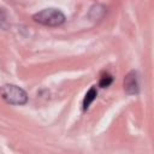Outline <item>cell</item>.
<instances>
[{
  "instance_id": "cell-5",
  "label": "cell",
  "mask_w": 154,
  "mask_h": 154,
  "mask_svg": "<svg viewBox=\"0 0 154 154\" xmlns=\"http://www.w3.org/2000/svg\"><path fill=\"white\" fill-rule=\"evenodd\" d=\"M96 95H97V91H96V88L95 87H91L88 91H87V94H85V96H84V99H83V109H88L89 108V106L93 103V101L96 99Z\"/></svg>"
},
{
  "instance_id": "cell-1",
  "label": "cell",
  "mask_w": 154,
  "mask_h": 154,
  "mask_svg": "<svg viewBox=\"0 0 154 154\" xmlns=\"http://www.w3.org/2000/svg\"><path fill=\"white\" fill-rule=\"evenodd\" d=\"M34 22L45 26H59L65 22V14L58 8H45L32 16Z\"/></svg>"
},
{
  "instance_id": "cell-3",
  "label": "cell",
  "mask_w": 154,
  "mask_h": 154,
  "mask_svg": "<svg viewBox=\"0 0 154 154\" xmlns=\"http://www.w3.org/2000/svg\"><path fill=\"white\" fill-rule=\"evenodd\" d=\"M124 90L128 95H137L140 91V82L137 71H130L124 78Z\"/></svg>"
},
{
  "instance_id": "cell-6",
  "label": "cell",
  "mask_w": 154,
  "mask_h": 154,
  "mask_svg": "<svg viewBox=\"0 0 154 154\" xmlns=\"http://www.w3.org/2000/svg\"><path fill=\"white\" fill-rule=\"evenodd\" d=\"M10 28V19L8 14L5 8H0V29L2 30H8Z\"/></svg>"
},
{
  "instance_id": "cell-2",
  "label": "cell",
  "mask_w": 154,
  "mask_h": 154,
  "mask_svg": "<svg viewBox=\"0 0 154 154\" xmlns=\"http://www.w3.org/2000/svg\"><path fill=\"white\" fill-rule=\"evenodd\" d=\"M1 97L11 105H25L28 102V94L24 89L16 84H5L0 88Z\"/></svg>"
},
{
  "instance_id": "cell-4",
  "label": "cell",
  "mask_w": 154,
  "mask_h": 154,
  "mask_svg": "<svg viewBox=\"0 0 154 154\" xmlns=\"http://www.w3.org/2000/svg\"><path fill=\"white\" fill-rule=\"evenodd\" d=\"M105 13H106L105 6L97 4V5H94V6L90 8V11H89V13H88V17H89L90 19H93V20H99V19H101V18L103 17Z\"/></svg>"
},
{
  "instance_id": "cell-7",
  "label": "cell",
  "mask_w": 154,
  "mask_h": 154,
  "mask_svg": "<svg viewBox=\"0 0 154 154\" xmlns=\"http://www.w3.org/2000/svg\"><path fill=\"white\" fill-rule=\"evenodd\" d=\"M112 82H113V77H112L109 73H103V75L101 76V78H100L99 85H100L101 88H107V87H109V85L112 84Z\"/></svg>"
}]
</instances>
